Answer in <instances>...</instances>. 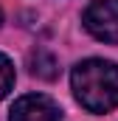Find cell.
Returning a JSON list of instances; mask_svg holds the SVG:
<instances>
[{
    "instance_id": "1",
    "label": "cell",
    "mask_w": 118,
    "mask_h": 121,
    "mask_svg": "<svg viewBox=\"0 0 118 121\" xmlns=\"http://www.w3.org/2000/svg\"><path fill=\"white\" fill-rule=\"evenodd\" d=\"M70 87L87 113H110L118 107V65L110 59H84L70 70Z\"/></svg>"
},
{
    "instance_id": "2",
    "label": "cell",
    "mask_w": 118,
    "mask_h": 121,
    "mask_svg": "<svg viewBox=\"0 0 118 121\" xmlns=\"http://www.w3.org/2000/svg\"><path fill=\"white\" fill-rule=\"evenodd\" d=\"M82 23L96 39L118 45V0H93L82 14Z\"/></svg>"
},
{
    "instance_id": "3",
    "label": "cell",
    "mask_w": 118,
    "mask_h": 121,
    "mask_svg": "<svg viewBox=\"0 0 118 121\" xmlns=\"http://www.w3.org/2000/svg\"><path fill=\"white\" fill-rule=\"evenodd\" d=\"M8 121H62V110L51 96L28 93L11 104Z\"/></svg>"
},
{
    "instance_id": "4",
    "label": "cell",
    "mask_w": 118,
    "mask_h": 121,
    "mask_svg": "<svg viewBox=\"0 0 118 121\" xmlns=\"http://www.w3.org/2000/svg\"><path fill=\"white\" fill-rule=\"evenodd\" d=\"M31 73L34 76H42V79H54L56 76V59L45 51H37L31 56Z\"/></svg>"
},
{
    "instance_id": "5",
    "label": "cell",
    "mask_w": 118,
    "mask_h": 121,
    "mask_svg": "<svg viewBox=\"0 0 118 121\" xmlns=\"http://www.w3.org/2000/svg\"><path fill=\"white\" fill-rule=\"evenodd\" d=\"M14 79H17V73H14V62L8 59L6 54H0V99H6V96L11 93Z\"/></svg>"
},
{
    "instance_id": "6",
    "label": "cell",
    "mask_w": 118,
    "mask_h": 121,
    "mask_svg": "<svg viewBox=\"0 0 118 121\" xmlns=\"http://www.w3.org/2000/svg\"><path fill=\"white\" fill-rule=\"evenodd\" d=\"M0 23H3V11H0Z\"/></svg>"
}]
</instances>
